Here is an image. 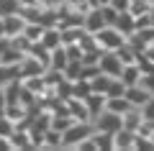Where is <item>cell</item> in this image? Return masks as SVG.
I'll return each mask as SVG.
<instances>
[{"mask_svg": "<svg viewBox=\"0 0 154 151\" xmlns=\"http://www.w3.org/2000/svg\"><path fill=\"white\" fill-rule=\"evenodd\" d=\"M95 41H98V46L103 49V51H116V49H121L123 44L128 41V36L121 33L116 26H103L95 33Z\"/></svg>", "mask_w": 154, "mask_h": 151, "instance_id": "cell-1", "label": "cell"}, {"mask_svg": "<svg viewBox=\"0 0 154 151\" xmlns=\"http://www.w3.org/2000/svg\"><path fill=\"white\" fill-rule=\"evenodd\" d=\"M95 133V125L93 120H77L75 125H69V128L64 131V149H75L80 141H85L88 136Z\"/></svg>", "mask_w": 154, "mask_h": 151, "instance_id": "cell-2", "label": "cell"}, {"mask_svg": "<svg viewBox=\"0 0 154 151\" xmlns=\"http://www.w3.org/2000/svg\"><path fill=\"white\" fill-rule=\"evenodd\" d=\"M93 125H95V131H103V133H116L118 128H123V115L105 108L100 115L93 118Z\"/></svg>", "mask_w": 154, "mask_h": 151, "instance_id": "cell-3", "label": "cell"}, {"mask_svg": "<svg viewBox=\"0 0 154 151\" xmlns=\"http://www.w3.org/2000/svg\"><path fill=\"white\" fill-rule=\"evenodd\" d=\"M98 67H100V72H105V74H110V77H121L123 62H121V56L116 54V51H103Z\"/></svg>", "mask_w": 154, "mask_h": 151, "instance_id": "cell-4", "label": "cell"}, {"mask_svg": "<svg viewBox=\"0 0 154 151\" xmlns=\"http://www.w3.org/2000/svg\"><path fill=\"white\" fill-rule=\"evenodd\" d=\"M46 69H49V67H46L44 62H38L36 56H31V54H26V56H23V62L18 64V72H21V80H23V77L46 74Z\"/></svg>", "mask_w": 154, "mask_h": 151, "instance_id": "cell-5", "label": "cell"}, {"mask_svg": "<svg viewBox=\"0 0 154 151\" xmlns=\"http://www.w3.org/2000/svg\"><path fill=\"white\" fill-rule=\"evenodd\" d=\"M3 21H5V36L13 38V36H21L23 28H26V18H23V13H8V16H3Z\"/></svg>", "mask_w": 154, "mask_h": 151, "instance_id": "cell-6", "label": "cell"}, {"mask_svg": "<svg viewBox=\"0 0 154 151\" xmlns=\"http://www.w3.org/2000/svg\"><path fill=\"white\" fill-rule=\"evenodd\" d=\"M134 141H136V131L118 128L113 133V151H134Z\"/></svg>", "mask_w": 154, "mask_h": 151, "instance_id": "cell-7", "label": "cell"}, {"mask_svg": "<svg viewBox=\"0 0 154 151\" xmlns=\"http://www.w3.org/2000/svg\"><path fill=\"white\" fill-rule=\"evenodd\" d=\"M82 26H85V31H88V33H98L100 28L108 26V23H105L100 8H90V11L85 13V18H82Z\"/></svg>", "mask_w": 154, "mask_h": 151, "instance_id": "cell-8", "label": "cell"}, {"mask_svg": "<svg viewBox=\"0 0 154 151\" xmlns=\"http://www.w3.org/2000/svg\"><path fill=\"white\" fill-rule=\"evenodd\" d=\"M11 146L13 151H31L33 143H31V133H28V128H16L11 133Z\"/></svg>", "mask_w": 154, "mask_h": 151, "instance_id": "cell-9", "label": "cell"}, {"mask_svg": "<svg viewBox=\"0 0 154 151\" xmlns=\"http://www.w3.org/2000/svg\"><path fill=\"white\" fill-rule=\"evenodd\" d=\"M67 110H69V115H75L77 120H93L90 118V110H88V105H85V100L82 97H67Z\"/></svg>", "mask_w": 154, "mask_h": 151, "instance_id": "cell-10", "label": "cell"}, {"mask_svg": "<svg viewBox=\"0 0 154 151\" xmlns=\"http://www.w3.org/2000/svg\"><path fill=\"white\" fill-rule=\"evenodd\" d=\"M105 103H108V95H105V92H90V95L85 97V105H88V110H90V118H95V115L103 113Z\"/></svg>", "mask_w": 154, "mask_h": 151, "instance_id": "cell-11", "label": "cell"}, {"mask_svg": "<svg viewBox=\"0 0 154 151\" xmlns=\"http://www.w3.org/2000/svg\"><path fill=\"white\" fill-rule=\"evenodd\" d=\"M69 64V54H67V46L59 44L57 49H51V59H49V69L57 72H64V67Z\"/></svg>", "mask_w": 154, "mask_h": 151, "instance_id": "cell-12", "label": "cell"}, {"mask_svg": "<svg viewBox=\"0 0 154 151\" xmlns=\"http://www.w3.org/2000/svg\"><path fill=\"white\" fill-rule=\"evenodd\" d=\"M149 97H152V92H146L141 85H131V87H126V100L134 105V108H141Z\"/></svg>", "mask_w": 154, "mask_h": 151, "instance_id": "cell-13", "label": "cell"}, {"mask_svg": "<svg viewBox=\"0 0 154 151\" xmlns=\"http://www.w3.org/2000/svg\"><path fill=\"white\" fill-rule=\"evenodd\" d=\"M44 149H49V151L64 149V133H62V131H57V128L44 131Z\"/></svg>", "mask_w": 154, "mask_h": 151, "instance_id": "cell-14", "label": "cell"}, {"mask_svg": "<svg viewBox=\"0 0 154 151\" xmlns=\"http://www.w3.org/2000/svg\"><path fill=\"white\" fill-rule=\"evenodd\" d=\"M121 80H123V85H126V87L139 85V82H141V67H139V64H123Z\"/></svg>", "mask_w": 154, "mask_h": 151, "instance_id": "cell-15", "label": "cell"}, {"mask_svg": "<svg viewBox=\"0 0 154 151\" xmlns=\"http://www.w3.org/2000/svg\"><path fill=\"white\" fill-rule=\"evenodd\" d=\"M116 28H118L121 33H126V36H131V33L136 31V16H134L131 11L121 13V16H118V21H116Z\"/></svg>", "mask_w": 154, "mask_h": 151, "instance_id": "cell-16", "label": "cell"}, {"mask_svg": "<svg viewBox=\"0 0 154 151\" xmlns=\"http://www.w3.org/2000/svg\"><path fill=\"white\" fill-rule=\"evenodd\" d=\"M23 51L21 49H16V46H11V44H8L5 46V51H3V54H0V64H11V67H18L23 62Z\"/></svg>", "mask_w": 154, "mask_h": 151, "instance_id": "cell-17", "label": "cell"}, {"mask_svg": "<svg viewBox=\"0 0 154 151\" xmlns=\"http://www.w3.org/2000/svg\"><path fill=\"white\" fill-rule=\"evenodd\" d=\"M75 123H77V118L69 115V113H54V115H51V128L62 131V133H64L69 125H75Z\"/></svg>", "mask_w": 154, "mask_h": 151, "instance_id": "cell-18", "label": "cell"}, {"mask_svg": "<svg viewBox=\"0 0 154 151\" xmlns=\"http://www.w3.org/2000/svg\"><path fill=\"white\" fill-rule=\"evenodd\" d=\"M144 123V118H141V108H131L128 113H123V128H128V131H139V125Z\"/></svg>", "mask_w": 154, "mask_h": 151, "instance_id": "cell-19", "label": "cell"}, {"mask_svg": "<svg viewBox=\"0 0 154 151\" xmlns=\"http://www.w3.org/2000/svg\"><path fill=\"white\" fill-rule=\"evenodd\" d=\"M105 108H108V110H113V113H118V115H123V113H128V110H131L134 105L126 100V95H121V97H108Z\"/></svg>", "mask_w": 154, "mask_h": 151, "instance_id": "cell-20", "label": "cell"}, {"mask_svg": "<svg viewBox=\"0 0 154 151\" xmlns=\"http://www.w3.org/2000/svg\"><path fill=\"white\" fill-rule=\"evenodd\" d=\"M44 23H38V21H28L26 23V28H23V36L28 38L31 44H36V41H41V33H44Z\"/></svg>", "mask_w": 154, "mask_h": 151, "instance_id": "cell-21", "label": "cell"}, {"mask_svg": "<svg viewBox=\"0 0 154 151\" xmlns=\"http://www.w3.org/2000/svg\"><path fill=\"white\" fill-rule=\"evenodd\" d=\"M110 82H113V77L105 74V72H98V74L90 80V85H93V92H108Z\"/></svg>", "mask_w": 154, "mask_h": 151, "instance_id": "cell-22", "label": "cell"}, {"mask_svg": "<svg viewBox=\"0 0 154 151\" xmlns=\"http://www.w3.org/2000/svg\"><path fill=\"white\" fill-rule=\"evenodd\" d=\"M64 77L69 82H77V80H82V59H72L69 64L64 67Z\"/></svg>", "mask_w": 154, "mask_h": 151, "instance_id": "cell-23", "label": "cell"}, {"mask_svg": "<svg viewBox=\"0 0 154 151\" xmlns=\"http://www.w3.org/2000/svg\"><path fill=\"white\" fill-rule=\"evenodd\" d=\"M93 138H95V146H98V151H113V133H103V131H95Z\"/></svg>", "mask_w": 154, "mask_h": 151, "instance_id": "cell-24", "label": "cell"}, {"mask_svg": "<svg viewBox=\"0 0 154 151\" xmlns=\"http://www.w3.org/2000/svg\"><path fill=\"white\" fill-rule=\"evenodd\" d=\"M13 80H21V72L18 67H11V64H0V85H8Z\"/></svg>", "mask_w": 154, "mask_h": 151, "instance_id": "cell-25", "label": "cell"}, {"mask_svg": "<svg viewBox=\"0 0 154 151\" xmlns=\"http://www.w3.org/2000/svg\"><path fill=\"white\" fill-rule=\"evenodd\" d=\"M105 95H108V97H121V95H126V85H123L121 77H113V82H110V87H108Z\"/></svg>", "mask_w": 154, "mask_h": 151, "instance_id": "cell-26", "label": "cell"}, {"mask_svg": "<svg viewBox=\"0 0 154 151\" xmlns=\"http://www.w3.org/2000/svg\"><path fill=\"white\" fill-rule=\"evenodd\" d=\"M141 118H144V120H152V123H154V95L141 105Z\"/></svg>", "mask_w": 154, "mask_h": 151, "instance_id": "cell-27", "label": "cell"}, {"mask_svg": "<svg viewBox=\"0 0 154 151\" xmlns=\"http://www.w3.org/2000/svg\"><path fill=\"white\" fill-rule=\"evenodd\" d=\"M139 85H141L146 92H152V95H154V72H144V74H141V82H139Z\"/></svg>", "mask_w": 154, "mask_h": 151, "instance_id": "cell-28", "label": "cell"}, {"mask_svg": "<svg viewBox=\"0 0 154 151\" xmlns=\"http://www.w3.org/2000/svg\"><path fill=\"white\" fill-rule=\"evenodd\" d=\"M75 151H98V146H95V138H93V136H88L85 141H80V143L75 146Z\"/></svg>", "mask_w": 154, "mask_h": 151, "instance_id": "cell-29", "label": "cell"}, {"mask_svg": "<svg viewBox=\"0 0 154 151\" xmlns=\"http://www.w3.org/2000/svg\"><path fill=\"white\" fill-rule=\"evenodd\" d=\"M110 5H113L118 13H126V11H131L134 0H110Z\"/></svg>", "mask_w": 154, "mask_h": 151, "instance_id": "cell-30", "label": "cell"}, {"mask_svg": "<svg viewBox=\"0 0 154 151\" xmlns=\"http://www.w3.org/2000/svg\"><path fill=\"white\" fill-rule=\"evenodd\" d=\"M5 108H8V100H5V87L0 85V115H5Z\"/></svg>", "mask_w": 154, "mask_h": 151, "instance_id": "cell-31", "label": "cell"}, {"mask_svg": "<svg viewBox=\"0 0 154 151\" xmlns=\"http://www.w3.org/2000/svg\"><path fill=\"white\" fill-rule=\"evenodd\" d=\"M0 151H13L11 138H8V136H0Z\"/></svg>", "mask_w": 154, "mask_h": 151, "instance_id": "cell-32", "label": "cell"}, {"mask_svg": "<svg viewBox=\"0 0 154 151\" xmlns=\"http://www.w3.org/2000/svg\"><path fill=\"white\" fill-rule=\"evenodd\" d=\"M144 56H146V59H152V62H154V41L149 44L146 49H144Z\"/></svg>", "mask_w": 154, "mask_h": 151, "instance_id": "cell-33", "label": "cell"}, {"mask_svg": "<svg viewBox=\"0 0 154 151\" xmlns=\"http://www.w3.org/2000/svg\"><path fill=\"white\" fill-rule=\"evenodd\" d=\"M110 0H90V5L93 8H103V5H108Z\"/></svg>", "mask_w": 154, "mask_h": 151, "instance_id": "cell-34", "label": "cell"}, {"mask_svg": "<svg viewBox=\"0 0 154 151\" xmlns=\"http://www.w3.org/2000/svg\"><path fill=\"white\" fill-rule=\"evenodd\" d=\"M8 44H11V38H8V36H0V54L5 51V46H8Z\"/></svg>", "mask_w": 154, "mask_h": 151, "instance_id": "cell-35", "label": "cell"}, {"mask_svg": "<svg viewBox=\"0 0 154 151\" xmlns=\"http://www.w3.org/2000/svg\"><path fill=\"white\" fill-rule=\"evenodd\" d=\"M0 36H5V21H3V16H0Z\"/></svg>", "mask_w": 154, "mask_h": 151, "instance_id": "cell-36", "label": "cell"}, {"mask_svg": "<svg viewBox=\"0 0 154 151\" xmlns=\"http://www.w3.org/2000/svg\"><path fill=\"white\" fill-rule=\"evenodd\" d=\"M146 3H154V0H146Z\"/></svg>", "mask_w": 154, "mask_h": 151, "instance_id": "cell-37", "label": "cell"}]
</instances>
